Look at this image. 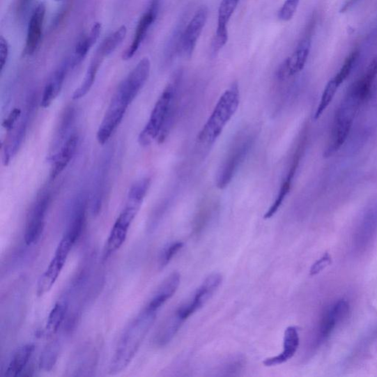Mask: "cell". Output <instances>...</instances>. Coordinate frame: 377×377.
<instances>
[{"instance_id": "38", "label": "cell", "mask_w": 377, "mask_h": 377, "mask_svg": "<svg viewBox=\"0 0 377 377\" xmlns=\"http://www.w3.org/2000/svg\"><path fill=\"white\" fill-rule=\"evenodd\" d=\"M73 116L74 110L71 107L67 109L66 111L64 112L60 123V126L59 127V131L56 139V146L59 145L60 143L63 141L64 135L66 134L70 125L72 124Z\"/></svg>"}, {"instance_id": "3", "label": "cell", "mask_w": 377, "mask_h": 377, "mask_svg": "<svg viewBox=\"0 0 377 377\" xmlns=\"http://www.w3.org/2000/svg\"><path fill=\"white\" fill-rule=\"evenodd\" d=\"M240 101L238 84L235 82L220 96L210 118L203 126L198 136V140L201 144H213L237 112Z\"/></svg>"}, {"instance_id": "28", "label": "cell", "mask_w": 377, "mask_h": 377, "mask_svg": "<svg viewBox=\"0 0 377 377\" xmlns=\"http://www.w3.org/2000/svg\"><path fill=\"white\" fill-rule=\"evenodd\" d=\"M68 307L67 301H61L58 302L51 310L45 329L47 336H53L59 331L61 325L66 318Z\"/></svg>"}, {"instance_id": "7", "label": "cell", "mask_w": 377, "mask_h": 377, "mask_svg": "<svg viewBox=\"0 0 377 377\" xmlns=\"http://www.w3.org/2000/svg\"><path fill=\"white\" fill-rule=\"evenodd\" d=\"M151 67L149 59L143 58L116 90V93L129 105H131L143 86L146 85L150 75Z\"/></svg>"}, {"instance_id": "19", "label": "cell", "mask_w": 377, "mask_h": 377, "mask_svg": "<svg viewBox=\"0 0 377 377\" xmlns=\"http://www.w3.org/2000/svg\"><path fill=\"white\" fill-rule=\"evenodd\" d=\"M299 346V334L295 327H289L286 329L284 336L283 352L276 356L267 358L263 364L266 367L281 365L291 360L296 353Z\"/></svg>"}, {"instance_id": "17", "label": "cell", "mask_w": 377, "mask_h": 377, "mask_svg": "<svg viewBox=\"0 0 377 377\" xmlns=\"http://www.w3.org/2000/svg\"><path fill=\"white\" fill-rule=\"evenodd\" d=\"M222 276L219 274H213L205 279L191 300L186 303L192 314L202 308L210 300L222 283Z\"/></svg>"}, {"instance_id": "1", "label": "cell", "mask_w": 377, "mask_h": 377, "mask_svg": "<svg viewBox=\"0 0 377 377\" xmlns=\"http://www.w3.org/2000/svg\"><path fill=\"white\" fill-rule=\"evenodd\" d=\"M182 73H176L155 102L150 119L139 134V145L147 147L157 139L159 144L170 134L177 118Z\"/></svg>"}, {"instance_id": "32", "label": "cell", "mask_w": 377, "mask_h": 377, "mask_svg": "<svg viewBox=\"0 0 377 377\" xmlns=\"http://www.w3.org/2000/svg\"><path fill=\"white\" fill-rule=\"evenodd\" d=\"M151 178H144L135 182L129 190L128 203L141 207L151 187Z\"/></svg>"}, {"instance_id": "8", "label": "cell", "mask_w": 377, "mask_h": 377, "mask_svg": "<svg viewBox=\"0 0 377 377\" xmlns=\"http://www.w3.org/2000/svg\"><path fill=\"white\" fill-rule=\"evenodd\" d=\"M129 106L128 103L115 93L97 133L99 144H106L109 141L121 123Z\"/></svg>"}, {"instance_id": "5", "label": "cell", "mask_w": 377, "mask_h": 377, "mask_svg": "<svg viewBox=\"0 0 377 377\" xmlns=\"http://www.w3.org/2000/svg\"><path fill=\"white\" fill-rule=\"evenodd\" d=\"M73 245L74 243L69 238L63 236L53 259L51 260L48 268L38 282L37 295L38 296H43L53 288L67 261Z\"/></svg>"}, {"instance_id": "18", "label": "cell", "mask_w": 377, "mask_h": 377, "mask_svg": "<svg viewBox=\"0 0 377 377\" xmlns=\"http://www.w3.org/2000/svg\"><path fill=\"white\" fill-rule=\"evenodd\" d=\"M111 154L104 155L102 162L100 164L96 175L92 200H91V211L93 215H98L101 210L104 190H105L106 181L109 174L111 163Z\"/></svg>"}, {"instance_id": "42", "label": "cell", "mask_w": 377, "mask_h": 377, "mask_svg": "<svg viewBox=\"0 0 377 377\" xmlns=\"http://www.w3.org/2000/svg\"><path fill=\"white\" fill-rule=\"evenodd\" d=\"M9 55V45L3 36L0 38V70L3 73Z\"/></svg>"}, {"instance_id": "24", "label": "cell", "mask_w": 377, "mask_h": 377, "mask_svg": "<svg viewBox=\"0 0 377 377\" xmlns=\"http://www.w3.org/2000/svg\"><path fill=\"white\" fill-rule=\"evenodd\" d=\"M97 360L98 353L94 347L89 345L82 348L72 361L73 376H85L84 373L93 371Z\"/></svg>"}, {"instance_id": "44", "label": "cell", "mask_w": 377, "mask_h": 377, "mask_svg": "<svg viewBox=\"0 0 377 377\" xmlns=\"http://www.w3.org/2000/svg\"><path fill=\"white\" fill-rule=\"evenodd\" d=\"M359 0H348L346 3L343 6L341 12L344 13L349 10L350 8H352L353 6H355Z\"/></svg>"}, {"instance_id": "25", "label": "cell", "mask_w": 377, "mask_h": 377, "mask_svg": "<svg viewBox=\"0 0 377 377\" xmlns=\"http://www.w3.org/2000/svg\"><path fill=\"white\" fill-rule=\"evenodd\" d=\"M35 346L31 344H27L18 348L8 364L6 371L7 376H17L24 371L27 367L33 353Z\"/></svg>"}, {"instance_id": "2", "label": "cell", "mask_w": 377, "mask_h": 377, "mask_svg": "<svg viewBox=\"0 0 377 377\" xmlns=\"http://www.w3.org/2000/svg\"><path fill=\"white\" fill-rule=\"evenodd\" d=\"M157 311L146 307L128 325L116 346L109 366V374H116L129 365L153 326Z\"/></svg>"}, {"instance_id": "22", "label": "cell", "mask_w": 377, "mask_h": 377, "mask_svg": "<svg viewBox=\"0 0 377 377\" xmlns=\"http://www.w3.org/2000/svg\"><path fill=\"white\" fill-rule=\"evenodd\" d=\"M101 23H95L89 33L84 36L82 40L77 43L73 55L72 56L71 59L69 60L71 68L77 66V65L86 57L89 50L92 49L97 43L101 33Z\"/></svg>"}, {"instance_id": "41", "label": "cell", "mask_w": 377, "mask_h": 377, "mask_svg": "<svg viewBox=\"0 0 377 377\" xmlns=\"http://www.w3.org/2000/svg\"><path fill=\"white\" fill-rule=\"evenodd\" d=\"M22 116V111L19 108L13 109L8 118L3 121V127L8 132L11 131L13 128L17 125Z\"/></svg>"}, {"instance_id": "21", "label": "cell", "mask_w": 377, "mask_h": 377, "mask_svg": "<svg viewBox=\"0 0 377 377\" xmlns=\"http://www.w3.org/2000/svg\"><path fill=\"white\" fill-rule=\"evenodd\" d=\"M70 67V61L64 62L47 84L41 100V107L48 108L59 95Z\"/></svg>"}, {"instance_id": "27", "label": "cell", "mask_w": 377, "mask_h": 377, "mask_svg": "<svg viewBox=\"0 0 377 377\" xmlns=\"http://www.w3.org/2000/svg\"><path fill=\"white\" fill-rule=\"evenodd\" d=\"M185 322L174 313L162 324L154 337V344L162 347L170 343Z\"/></svg>"}, {"instance_id": "34", "label": "cell", "mask_w": 377, "mask_h": 377, "mask_svg": "<svg viewBox=\"0 0 377 377\" xmlns=\"http://www.w3.org/2000/svg\"><path fill=\"white\" fill-rule=\"evenodd\" d=\"M340 86L341 85L334 80V77L325 86L314 115V119L316 121L321 118L325 110L330 106Z\"/></svg>"}, {"instance_id": "37", "label": "cell", "mask_w": 377, "mask_h": 377, "mask_svg": "<svg viewBox=\"0 0 377 377\" xmlns=\"http://www.w3.org/2000/svg\"><path fill=\"white\" fill-rule=\"evenodd\" d=\"M184 243L180 241L175 242L162 252L160 259V267L161 269L166 267L170 263L176 254L183 248Z\"/></svg>"}, {"instance_id": "10", "label": "cell", "mask_w": 377, "mask_h": 377, "mask_svg": "<svg viewBox=\"0 0 377 377\" xmlns=\"http://www.w3.org/2000/svg\"><path fill=\"white\" fill-rule=\"evenodd\" d=\"M311 41V32L308 31L294 53L280 65L277 72L279 82L287 80L303 70L310 53Z\"/></svg>"}, {"instance_id": "23", "label": "cell", "mask_w": 377, "mask_h": 377, "mask_svg": "<svg viewBox=\"0 0 377 377\" xmlns=\"http://www.w3.org/2000/svg\"><path fill=\"white\" fill-rule=\"evenodd\" d=\"M349 311L348 303L342 299L338 301L323 318L320 327L321 338L328 337L333 331L337 323L341 321Z\"/></svg>"}, {"instance_id": "29", "label": "cell", "mask_w": 377, "mask_h": 377, "mask_svg": "<svg viewBox=\"0 0 377 377\" xmlns=\"http://www.w3.org/2000/svg\"><path fill=\"white\" fill-rule=\"evenodd\" d=\"M377 76V55L373 59L367 72L353 85L364 101L369 97L374 82Z\"/></svg>"}, {"instance_id": "45", "label": "cell", "mask_w": 377, "mask_h": 377, "mask_svg": "<svg viewBox=\"0 0 377 377\" xmlns=\"http://www.w3.org/2000/svg\"><path fill=\"white\" fill-rule=\"evenodd\" d=\"M56 1H60V0H56Z\"/></svg>"}, {"instance_id": "6", "label": "cell", "mask_w": 377, "mask_h": 377, "mask_svg": "<svg viewBox=\"0 0 377 377\" xmlns=\"http://www.w3.org/2000/svg\"><path fill=\"white\" fill-rule=\"evenodd\" d=\"M140 207L130 203L126 204L125 209L116 219L103 252V259L106 260L111 254L118 251L125 243L128 231L133 220L137 216Z\"/></svg>"}, {"instance_id": "35", "label": "cell", "mask_w": 377, "mask_h": 377, "mask_svg": "<svg viewBox=\"0 0 377 377\" xmlns=\"http://www.w3.org/2000/svg\"><path fill=\"white\" fill-rule=\"evenodd\" d=\"M246 362L241 355L232 356L226 360L221 366L219 372L220 376H238L244 369Z\"/></svg>"}, {"instance_id": "39", "label": "cell", "mask_w": 377, "mask_h": 377, "mask_svg": "<svg viewBox=\"0 0 377 377\" xmlns=\"http://www.w3.org/2000/svg\"><path fill=\"white\" fill-rule=\"evenodd\" d=\"M300 0H286L278 13V17L284 22H288L294 17Z\"/></svg>"}, {"instance_id": "20", "label": "cell", "mask_w": 377, "mask_h": 377, "mask_svg": "<svg viewBox=\"0 0 377 377\" xmlns=\"http://www.w3.org/2000/svg\"><path fill=\"white\" fill-rule=\"evenodd\" d=\"M180 282L178 272H173L160 286L146 307L158 311L177 291Z\"/></svg>"}, {"instance_id": "15", "label": "cell", "mask_w": 377, "mask_h": 377, "mask_svg": "<svg viewBox=\"0 0 377 377\" xmlns=\"http://www.w3.org/2000/svg\"><path fill=\"white\" fill-rule=\"evenodd\" d=\"M29 114L27 113L20 121L14 128L10 131L3 145V163L5 166L9 164L19 151L23 140L27 132L29 121Z\"/></svg>"}, {"instance_id": "11", "label": "cell", "mask_w": 377, "mask_h": 377, "mask_svg": "<svg viewBox=\"0 0 377 377\" xmlns=\"http://www.w3.org/2000/svg\"><path fill=\"white\" fill-rule=\"evenodd\" d=\"M209 15L206 6L201 7L188 23L185 32L181 33L179 49L186 58L190 59L196 49L199 38L205 27Z\"/></svg>"}, {"instance_id": "16", "label": "cell", "mask_w": 377, "mask_h": 377, "mask_svg": "<svg viewBox=\"0 0 377 377\" xmlns=\"http://www.w3.org/2000/svg\"><path fill=\"white\" fill-rule=\"evenodd\" d=\"M79 140V136L76 134L70 135L65 141L59 151L50 157V161L53 162L50 173L51 179L57 178L68 166L76 152Z\"/></svg>"}, {"instance_id": "14", "label": "cell", "mask_w": 377, "mask_h": 377, "mask_svg": "<svg viewBox=\"0 0 377 377\" xmlns=\"http://www.w3.org/2000/svg\"><path fill=\"white\" fill-rule=\"evenodd\" d=\"M304 146L305 142L302 141L296 148L288 172L282 182L277 199L275 201L272 203L270 207V209L264 215V218L266 220L270 219L276 215L279 210V208L282 205L284 199L288 197V194L291 190L293 180L298 170L299 163H300L301 161L302 152L304 151Z\"/></svg>"}, {"instance_id": "33", "label": "cell", "mask_w": 377, "mask_h": 377, "mask_svg": "<svg viewBox=\"0 0 377 377\" xmlns=\"http://www.w3.org/2000/svg\"><path fill=\"white\" fill-rule=\"evenodd\" d=\"M61 345L59 341L50 342L44 349L40 360V369L49 371L55 367L60 353Z\"/></svg>"}, {"instance_id": "9", "label": "cell", "mask_w": 377, "mask_h": 377, "mask_svg": "<svg viewBox=\"0 0 377 377\" xmlns=\"http://www.w3.org/2000/svg\"><path fill=\"white\" fill-rule=\"evenodd\" d=\"M161 2L162 0H151L148 8L137 24L132 44L128 46L123 54V60L132 59L137 53L143 41L146 40L152 25L158 17Z\"/></svg>"}, {"instance_id": "26", "label": "cell", "mask_w": 377, "mask_h": 377, "mask_svg": "<svg viewBox=\"0 0 377 377\" xmlns=\"http://www.w3.org/2000/svg\"><path fill=\"white\" fill-rule=\"evenodd\" d=\"M105 58L98 50L97 51L95 56L88 68L82 84L75 91L72 95L73 100H79L89 93L95 82L100 65Z\"/></svg>"}, {"instance_id": "36", "label": "cell", "mask_w": 377, "mask_h": 377, "mask_svg": "<svg viewBox=\"0 0 377 377\" xmlns=\"http://www.w3.org/2000/svg\"><path fill=\"white\" fill-rule=\"evenodd\" d=\"M360 52L358 49H355L351 53L346 59L342 68L334 77V80L340 85L348 79V77L352 72L355 65L359 58Z\"/></svg>"}, {"instance_id": "43", "label": "cell", "mask_w": 377, "mask_h": 377, "mask_svg": "<svg viewBox=\"0 0 377 377\" xmlns=\"http://www.w3.org/2000/svg\"><path fill=\"white\" fill-rule=\"evenodd\" d=\"M33 0H17L16 11L19 17L24 16L31 6Z\"/></svg>"}, {"instance_id": "12", "label": "cell", "mask_w": 377, "mask_h": 377, "mask_svg": "<svg viewBox=\"0 0 377 377\" xmlns=\"http://www.w3.org/2000/svg\"><path fill=\"white\" fill-rule=\"evenodd\" d=\"M50 203L49 194H43L35 203L30 214L24 233L26 245L35 244L43 236L45 217Z\"/></svg>"}, {"instance_id": "30", "label": "cell", "mask_w": 377, "mask_h": 377, "mask_svg": "<svg viewBox=\"0 0 377 377\" xmlns=\"http://www.w3.org/2000/svg\"><path fill=\"white\" fill-rule=\"evenodd\" d=\"M239 0H222L218 10L217 33H227L228 23L236 11Z\"/></svg>"}, {"instance_id": "40", "label": "cell", "mask_w": 377, "mask_h": 377, "mask_svg": "<svg viewBox=\"0 0 377 377\" xmlns=\"http://www.w3.org/2000/svg\"><path fill=\"white\" fill-rule=\"evenodd\" d=\"M332 263L331 256L328 253L324 255L311 267L309 274L311 276H316L319 274L324 268H326Z\"/></svg>"}, {"instance_id": "13", "label": "cell", "mask_w": 377, "mask_h": 377, "mask_svg": "<svg viewBox=\"0 0 377 377\" xmlns=\"http://www.w3.org/2000/svg\"><path fill=\"white\" fill-rule=\"evenodd\" d=\"M45 15L46 6L44 3H40L36 6L30 18L24 50L25 56H33L40 46Z\"/></svg>"}, {"instance_id": "31", "label": "cell", "mask_w": 377, "mask_h": 377, "mask_svg": "<svg viewBox=\"0 0 377 377\" xmlns=\"http://www.w3.org/2000/svg\"><path fill=\"white\" fill-rule=\"evenodd\" d=\"M127 34V28L125 25L121 26L118 30L110 34L102 42L98 51L105 57H108L114 53L125 40Z\"/></svg>"}, {"instance_id": "4", "label": "cell", "mask_w": 377, "mask_h": 377, "mask_svg": "<svg viewBox=\"0 0 377 377\" xmlns=\"http://www.w3.org/2000/svg\"><path fill=\"white\" fill-rule=\"evenodd\" d=\"M256 134L255 129L246 128L233 139L226 157L217 172L216 186L218 189L224 190L230 185L253 148Z\"/></svg>"}]
</instances>
